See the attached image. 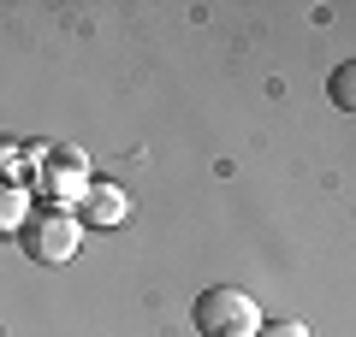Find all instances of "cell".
I'll use <instances>...</instances> for the list:
<instances>
[{"mask_svg":"<svg viewBox=\"0 0 356 337\" xmlns=\"http://www.w3.org/2000/svg\"><path fill=\"white\" fill-rule=\"evenodd\" d=\"M6 160H18V148H6V142H0V166H6Z\"/></svg>","mask_w":356,"mask_h":337,"instance_id":"cell-7","label":"cell"},{"mask_svg":"<svg viewBox=\"0 0 356 337\" xmlns=\"http://www.w3.org/2000/svg\"><path fill=\"white\" fill-rule=\"evenodd\" d=\"M77 243H83V225H77L72 207H42V213H30L24 231H18V249H24L36 266H60V261H72Z\"/></svg>","mask_w":356,"mask_h":337,"instance_id":"cell-2","label":"cell"},{"mask_svg":"<svg viewBox=\"0 0 356 337\" xmlns=\"http://www.w3.org/2000/svg\"><path fill=\"white\" fill-rule=\"evenodd\" d=\"M350 83H356V65H350V60H344V65H339V71H332V83H327V95H332V101H339V107H344V112H350V107H356V89H350Z\"/></svg>","mask_w":356,"mask_h":337,"instance_id":"cell-5","label":"cell"},{"mask_svg":"<svg viewBox=\"0 0 356 337\" xmlns=\"http://www.w3.org/2000/svg\"><path fill=\"white\" fill-rule=\"evenodd\" d=\"M255 337H315V331H309V320H261Z\"/></svg>","mask_w":356,"mask_h":337,"instance_id":"cell-6","label":"cell"},{"mask_svg":"<svg viewBox=\"0 0 356 337\" xmlns=\"http://www.w3.org/2000/svg\"><path fill=\"white\" fill-rule=\"evenodd\" d=\"M125 213H131V196L119 184H89L83 196H77V225H95V231H113V225H125Z\"/></svg>","mask_w":356,"mask_h":337,"instance_id":"cell-3","label":"cell"},{"mask_svg":"<svg viewBox=\"0 0 356 337\" xmlns=\"http://www.w3.org/2000/svg\"><path fill=\"white\" fill-rule=\"evenodd\" d=\"M30 213H36V207H30V189H24V184H6V178H0V237H18Z\"/></svg>","mask_w":356,"mask_h":337,"instance_id":"cell-4","label":"cell"},{"mask_svg":"<svg viewBox=\"0 0 356 337\" xmlns=\"http://www.w3.org/2000/svg\"><path fill=\"white\" fill-rule=\"evenodd\" d=\"M196 331L202 337H255V325H261V308H255L250 290H232V284H214L196 296L191 308Z\"/></svg>","mask_w":356,"mask_h":337,"instance_id":"cell-1","label":"cell"}]
</instances>
